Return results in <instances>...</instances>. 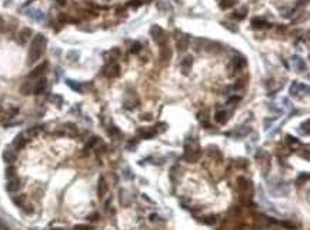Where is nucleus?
I'll use <instances>...</instances> for the list:
<instances>
[{
    "instance_id": "1",
    "label": "nucleus",
    "mask_w": 310,
    "mask_h": 230,
    "mask_svg": "<svg viewBox=\"0 0 310 230\" xmlns=\"http://www.w3.org/2000/svg\"><path fill=\"white\" fill-rule=\"evenodd\" d=\"M47 46V40L43 34H36L32 40V44H30V49H29V54H27V63L29 64H33L36 61L43 56V53L46 50Z\"/></svg>"
},
{
    "instance_id": "2",
    "label": "nucleus",
    "mask_w": 310,
    "mask_h": 230,
    "mask_svg": "<svg viewBox=\"0 0 310 230\" xmlns=\"http://www.w3.org/2000/svg\"><path fill=\"white\" fill-rule=\"evenodd\" d=\"M150 34H152V39L155 40V43H157L160 46H163V44L167 42V34H166V32L160 27V26H157V24H155V26L150 29Z\"/></svg>"
},
{
    "instance_id": "3",
    "label": "nucleus",
    "mask_w": 310,
    "mask_h": 230,
    "mask_svg": "<svg viewBox=\"0 0 310 230\" xmlns=\"http://www.w3.org/2000/svg\"><path fill=\"white\" fill-rule=\"evenodd\" d=\"M200 155H202V150L199 149L197 146H194V147H190L189 146V149L186 150V160L187 162H190V163H196L199 160V157H200Z\"/></svg>"
},
{
    "instance_id": "4",
    "label": "nucleus",
    "mask_w": 310,
    "mask_h": 230,
    "mask_svg": "<svg viewBox=\"0 0 310 230\" xmlns=\"http://www.w3.org/2000/svg\"><path fill=\"white\" fill-rule=\"evenodd\" d=\"M104 75L107 76L109 79H114V77H117V76L120 75V66H119L117 63H110V64L106 67Z\"/></svg>"
},
{
    "instance_id": "5",
    "label": "nucleus",
    "mask_w": 310,
    "mask_h": 230,
    "mask_svg": "<svg viewBox=\"0 0 310 230\" xmlns=\"http://www.w3.org/2000/svg\"><path fill=\"white\" fill-rule=\"evenodd\" d=\"M309 92V87L306 85H303V83H299V82H293L290 86V94H293V96H297V94L300 93V92Z\"/></svg>"
},
{
    "instance_id": "6",
    "label": "nucleus",
    "mask_w": 310,
    "mask_h": 230,
    "mask_svg": "<svg viewBox=\"0 0 310 230\" xmlns=\"http://www.w3.org/2000/svg\"><path fill=\"white\" fill-rule=\"evenodd\" d=\"M176 46H177V50L179 52H184L186 49L189 47V36L187 34H183V36H180V37L177 39V43H176Z\"/></svg>"
},
{
    "instance_id": "7",
    "label": "nucleus",
    "mask_w": 310,
    "mask_h": 230,
    "mask_svg": "<svg viewBox=\"0 0 310 230\" xmlns=\"http://www.w3.org/2000/svg\"><path fill=\"white\" fill-rule=\"evenodd\" d=\"M47 86V80L44 79V77H42V79H39L37 82H36V85L33 86V93L34 94H40L44 92V89H46Z\"/></svg>"
},
{
    "instance_id": "8",
    "label": "nucleus",
    "mask_w": 310,
    "mask_h": 230,
    "mask_svg": "<svg viewBox=\"0 0 310 230\" xmlns=\"http://www.w3.org/2000/svg\"><path fill=\"white\" fill-rule=\"evenodd\" d=\"M46 69H47V61H43L42 64L37 66L33 71H30L29 77H30V79H33V77H39L40 75H43V73H44V70H46Z\"/></svg>"
},
{
    "instance_id": "9",
    "label": "nucleus",
    "mask_w": 310,
    "mask_h": 230,
    "mask_svg": "<svg viewBox=\"0 0 310 230\" xmlns=\"http://www.w3.org/2000/svg\"><path fill=\"white\" fill-rule=\"evenodd\" d=\"M291 64L296 67L297 71H303L306 70V66H305V61H303V59H300L299 56H293L291 57Z\"/></svg>"
},
{
    "instance_id": "10",
    "label": "nucleus",
    "mask_w": 310,
    "mask_h": 230,
    "mask_svg": "<svg viewBox=\"0 0 310 230\" xmlns=\"http://www.w3.org/2000/svg\"><path fill=\"white\" fill-rule=\"evenodd\" d=\"M20 189V182L17 179H10L9 183L6 184V190L7 192H17Z\"/></svg>"
},
{
    "instance_id": "11",
    "label": "nucleus",
    "mask_w": 310,
    "mask_h": 230,
    "mask_svg": "<svg viewBox=\"0 0 310 230\" xmlns=\"http://www.w3.org/2000/svg\"><path fill=\"white\" fill-rule=\"evenodd\" d=\"M214 120H216L217 123H220V124H225V123L229 120V114H227V112H225V110H219V112L216 113V116H214Z\"/></svg>"
},
{
    "instance_id": "12",
    "label": "nucleus",
    "mask_w": 310,
    "mask_h": 230,
    "mask_svg": "<svg viewBox=\"0 0 310 230\" xmlns=\"http://www.w3.org/2000/svg\"><path fill=\"white\" fill-rule=\"evenodd\" d=\"M106 192H107V184H106L103 177H100L99 183H97V194H99V197H103Z\"/></svg>"
},
{
    "instance_id": "13",
    "label": "nucleus",
    "mask_w": 310,
    "mask_h": 230,
    "mask_svg": "<svg viewBox=\"0 0 310 230\" xmlns=\"http://www.w3.org/2000/svg\"><path fill=\"white\" fill-rule=\"evenodd\" d=\"M192 64H193V57L192 56H186L183 60H182V69H183L184 75H187V70L192 67Z\"/></svg>"
},
{
    "instance_id": "14",
    "label": "nucleus",
    "mask_w": 310,
    "mask_h": 230,
    "mask_svg": "<svg viewBox=\"0 0 310 230\" xmlns=\"http://www.w3.org/2000/svg\"><path fill=\"white\" fill-rule=\"evenodd\" d=\"M244 66H246V60H244L243 57H235V59H233V67H235V71L243 69Z\"/></svg>"
},
{
    "instance_id": "15",
    "label": "nucleus",
    "mask_w": 310,
    "mask_h": 230,
    "mask_svg": "<svg viewBox=\"0 0 310 230\" xmlns=\"http://www.w3.org/2000/svg\"><path fill=\"white\" fill-rule=\"evenodd\" d=\"M252 26L253 29H263V27H270V24L267 22H264L262 19H253L252 20Z\"/></svg>"
},
{
    "instance_id": "16",
    "label": "nucleus",
    "mask_w": 310,
    "mask_h": 230,
    "mask_svg": "<svg viewBox=\"0 0 310 230\" xmlns=\"http://www.w3.org/2000/svg\"><path fill=\"white\" fill-rule=\"evenodd\" d=\"M24 145H26V139H23V134H19L16 136V139L13 140V146L19 150V149H23Z\"/></svg>"
},
{
    "instance_id": "17",
    "label": "nucleus",
    "mask_w": 310,
    "mask_h": 230,
    "mask_svg": "<svg viewBox=\"0 0 310 230\" xmlns=\"http://www.w3.org/2000/svg\"><path fill=\"white\" fill-rule=\"evenodd\" d=\"M160 57H162L163 60H169L170 57H172V52H170V49L167 46H162V50H160Z\"/></svg>"
},
{
    "instance_id": "18",
    "label": "nucleus",
    "mask_w": 310,
    "mask_h": 230,
    "mask_svg": "<svg viewBox=\"0 0 310 230\" xmlns=\"http://www.w3.org/2000/svg\"><path fill=\"white\" fill-rule=\"evenodd\" d=\"M14 159H16V156H14V153L12 150H5V153H3V160H5L6 163H13Z\"/></svg>"
},
{
    "instance_id": "19",
    "label": "nucleus",
    "mask_w": 310,
    "mask_h": 230,
    "mask_svg": "<svg viewBox=\"0 0 310 230\" xmlns=\"http://www.w3.org/2000/svg\"><path fill=\"white\" fill-rule=\"evenodd\" d=\"M12 200H13L14 204H17L19 207H22V206H24V202H26V196H24V194H20V196H14Z\"/></svg>"
},
{
    "instance_id": "20",
    "label": "nucleus",
    "mask_w": 310,
    "mask_h": 230,
    "mask_svg": "<svg viewBox=\"0 0 310 230\" xmlns=\"http://www.w3.org/2000/svg\"><path fill=\"white\" fill-rule=\"evenodd\" d=\"M246 14H247V7H242L240 10L235 12V14H233V19H243Z\"/></svg>"
},
{
    "instance_id": "21",
    "label": "nucleus",
    "mask_w": 310,
    "mask_h": 230,
    "mask_svg": "<svg viewBox=\"0 0 310 230\" xmlns=\"http://www.w3.org/2000/svg\"><path fill=\"white\" fill-rule=\"evenodd\" d=\"M20 92H22V94H30V93H33V87L30 86V83H29V82H26V83L22 86Z\"/></svg>"
},
{
    "instance_id": "22",
    "label": "nucleus",
    "mask_w": 310,
    "mask_h": 230,
    "mask_svg": "<svg viewBox=\"0 0 310 230\" xmlns=\"http://www.w3.org/2000/svg\"><path fill=\"white\" fill-rule=\"evenodd\" d=\"M30 34H32V30L30 29H23L22 32H20V39H22V42H26L29 37H30Z\"/></svg>"
},
{
    "instance_id": "23",
    "label": "nucleus",
    "mask_w": 310,
    "mask_h": 230,
    "mask_svg": "<svg viewBox=\"0 0 310 230\" xmlns=\"http://www.w3.org/2000/svg\"><path fill=\"white\" fill-rule=\"evenodd\" d=\"M67 86H69L70 89L76 90V92H82V86H80L77 82H75V80H67Z\"/></svg>"
},
{
    "instance_id": "24",
    "label": "nucleus",
    "mask_w": 310,
    "mask_h": 230,
    "mask_svg": "<svg viewBox=\"0 0 310 230\" xmlns=\"http://www.w3.org/2000/svg\"><path fill=\"white\" fill-rule=\"evenodd\" d=\"M236 5V0H221L220 7L221 9H229V7H233Z\"/></svg>"
},
{
    "instance_id": "25",
    "label": "nucleus",
    "mask_w": 310,
    "mask_h": 230,
    "mask_svg": "<svg viewBox=\"0 0 310 230\" xmlns=\"http://www.w3.org/2000/svg\"><path fill=\"white\" fill-rule=\"evenodd\" d=\"M39 131H40V127L39 126H34V127H30L27 131H26V136L27 137H33V136H36Z\"/></svg>"
},
{
    "instance_id": "26",
    "label": "nucleus",
    "mask_w": 310,
    "mask_h": 230,
    "mask_svg": "<svg viewBox=\"0 0 310 230\" xmlns=\"http://www.w3.org/2000/svg\"><path fill=\"white\" fill-rule=\"evenodd\" d=\"M13 176H14V167H13V166H9V167L6 169V177L12 179Z\"/></svg>"
},
{
    "instance_id": "27",
    "label": "nucleus",
    "mask_w": 310,
    "mask_h": 230,
    "mask_svg": "<svg viewBox=\"0 0 310 230\" xmlns=\"http://www.w3.org/2000/svg\"><path fill=\"white\" fill-rule=\"evenodd\" d=\"M286 141L289 143V145H299V140H297L296 137H293V136H286Z\"/></svg>"
},
{
    "instance_id": "28",
    "label": "nucleus",
    "mask_w": 310,
    "mask_h": 230,
    "mask_svg": "<svg viewBox=\"0 0 310 230\" xmlns=\"http://www.w3.org/2000/svg\"><path fill=\"white\" fill-rule=\"evenodd\" d=\"M140 49H141V44L140 43H133V46H132V49H130V52L132 53H139L140 52Z\"/></svg>"
},
{
    "instance_id": "29",
    "label": "nucleus",
    "mask_w": 310,
    "mask_h": 230,
    "mask_svg": "<svg viewBox=\"0 0 310 230\" xmlns=\"http://www.w3.org/2000/svg\"><path fill=\"white\" fill-rule=\"evenodd\" d=\"M73 230H92V227L87 225H76L73 227Z\"/></svg>"
},
{
    "instance_id": "30",
    "label": "nucleus",
    "mask_w": 310,
    "mask_h": 230,
    "mask_svg": "<svg viewBox=\"0 0 310 230\" xmlns=\"http://www.w3.org/2000/svg\"><path fill=\"white\" fill-rule=\"evenodd\" d=\"M166 129H167V124H166V123H157L156 131H157V133H162V131H165Z\"/></svg>"
},
{
    "instance_id": "31",
    "label": "nucleus",
    "mask_w": 310,
    "mask_h": 230,
    "mask_svg": "<svg viewBox=\"0 0 310 230\" xmlns=\"http://www.w3.org/2000/svg\"><path fill=\"white\" fill-rule=\"evenodd\" d=\"M97 140H99V137H92V139L89 140V143H87V146H86V149H89V147L94 146L96 143H97Z\"/></svg>"
},
{
    "instance_id": "32",
    "label": "nucleus",
    "mask_w": 310,
    "mask_h": 230,
    "mask_svg": "<svg viewBox=\"0 0 310 230\" xmlns=\"http://www.w3.org/2000/svg\"><path fill=\"white\" fill-rule=\"evenodd\" d=\"M0 230H10L9 225H7L3 219H0Z\"/></svg>"
},
{
    "instance_id": "33",
    "label": "nucleus",
    "mask_w": 310,
    "mask_h": 230,
    "mask_svg": "<svg viewBox=\"0 0 310 230\" xmlns=\"http://www.w3.org/2000/svg\"><path fill=\"white\" fill-rule=\"evenodd\" d=\"M243 86H244V83L242 82V80H239V83H236V85L233 86V90H240V89H243Z\"/></svg>"
},
{
    "instance_id": "34",
    "label": "nucleus",
    "mask_w": 310,
    "mask_h": 230,
    "mask_svg": "<svg viewBox=\"0 0 310 230\" xmlns=\"http://www.w3.org/2000/svg\"><path fill=\"white\" fill-rule=\"evenodd\" d=\"M237 102H240V97H239V96H236V97L229 99V102H227V104H233V103H237Z\"/></svg>"
},
{
    "instance_id": "35",
    "label": "nucleus",
    "mask_w": 310,
    "mask_h": 230,
    "mask_svg": "<svg viewBox=\"0 0 310 230\" xmlns=\"http://www.w3.org/2000/svg\"><path fill=\"white\" fill-rule=\"evenodd\" d=\"M50 100H53V102H56V103L59 104L61 102V97H60V96H52V97H50Z\"/></svg>"
},
{
    "instance_id": "36",
    "label": "nucleus",
    "mask_w": 310,
    "mask_h": 230,
    "mask_svg": "<svg viewBox=\"0 0 310 230\" xmlns=\"http://www.w3.org/2000/svg\"><path fill=\"white\" fill-rule=\"evenodd\" d=\"M214 217H207V220H204V223L206 225H214Z\"/></svg>"
},
{
    "instance_id": "37",
    "label": "nucleus",
    "mask_w": 310,
    "mask_h": 230,
    "mask_svg": "<svg viewBox=\"0 0 310 230\" xmlns=\"http://www.w3.org/2000/svg\"><path fill=\"white\" fill-rule=\"evenodd\" d=\"M97 219H99V214H97V213H93V214H90L89 216V220H92V221L97 220Z\"/></svg>"
},
{
    "instance_id": "38",
    "label": "nucleus",
    "mask_w": 310,
    "mask_h": 230,
    "mask_svg": "<svg viewBox=\"0 0 310 230\" xmlns=\"http://www.w3.org/2000/svg\"><path fill=\"white\" fill-rule=\"evenodd\" d=\"M301 126H305V133L306 134H309V120H306L305 124H301Z\"/></svg>"
},
{
    "instance_id": "39",
    "label": "nucleus",
    "mask_w": 310,
    "mask_h": 230,
    "mask_svg": "<svg viewBox=\"0 0 310 230\" xmlns=\"http://www.w3.org/2000/svg\"><path fill=\"white\" fill-rule=\"evenodd\" d=\"M157 220H159V216L155 214V213H152L150 214V221H157Z\"/></svg>"
},
{
    "instance_id": "40",
    "label": "nucleus",
    "mask_w": 310,
    "mask_h": 230,
    "mask_svg": "<svg viewBox=\"0 0 310 230\" xmlns=\"http://www.w3.org/2000/svg\"><path fill=\"white\" fill-rule=\"evenodd\" d=\"M307 179H309V174L305 173V174H301L300 177H299V182H301V180H307Z\"/></svg>"
},
{
    "instance_id": "41",
    "label": "nucleus",
    "mask_w": 310,
    "mask_h": 230,
    "mask_svg": "<svg viewBox=\"0 0 310 230\" xmlns=\"http://www.w3.org/2000/svg\"><path fill=\"white\" fill-rule=\"evenodd\" d=\"M139 5H141V3L139 2V0H133V3L130 2V6H139Z\"/></svg>"
},
{
    "instance_id": "42",
    "label": "nucleus",
    "mask_w": 310,
    "mask_h": 230,
    "mask_svg": "<svg viewBox=\"0 0 310 230\" xmlns=\"http://www.w3.org/2000/svg\"><path fill=\"white\" fill-rule=\"evenodd\" d=\"M141 120H143V119H145V120H152V117H150V114H145V116H141Z\"/></svg>"
},
{
    "instance_id": "43",
    "label": "nucleus",
    "mask_w": 310,
    "mask_h": 230,
    "mask_svg": "<svg viewBox=\"0 0 310 230\" xmlns=\"http://www.w3.org/2000/svg\"><path fill=\"white\" fill-rule=\"evenodd\" d=\"M177 2H180V0H177Z\"/></svg>"
}]
</instances>
